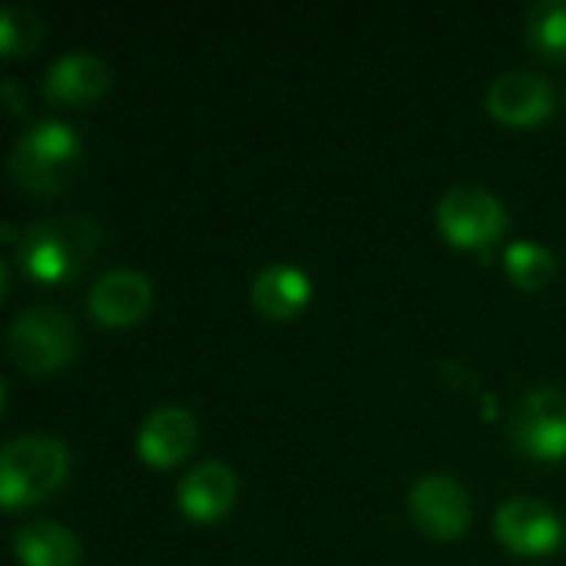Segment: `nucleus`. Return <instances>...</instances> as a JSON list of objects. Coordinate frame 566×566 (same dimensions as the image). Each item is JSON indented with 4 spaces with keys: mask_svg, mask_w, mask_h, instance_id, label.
<instances>
[{
    "mask_svg": "<svg viewBox=\"0 0 566 566\" xmlns=\"http://www.w3.org/2000/svg\"><path fill=\"white\" fill-rule=\"evenodd\" d=\"M99 242V226L90 216H53L20 232L17 265L36 282H70L86 269Z\"/></svg>",
    "mask_w": 566,
    "mask_h": 566,
    "instance_id": "1",
    "label": "nucleus"
},
{
    "mask_svg": "<svg viewBox=\"0 0 566 566\" xmlns=\"http://www.w3.org/2000/svg\"><path fill=\"white\" fill-rule=\"evenodd\" d=\"M70 471V451L46 434H23L3 448L0 458V504L3 511L33 507L50 497Z\"/></svg>",
    "mask_w": 566,
    "mask_h": 566,
    "instance_id": "2",
    "label": "nucleus"
},
{
    "mask_svg": "<svg viewBox=\"0 0 566 566\" xmlns=\"http://www.w3.org/2000/svg\"><path fill=\"white\" fill-rule=\"evenodd\" d=\"M80 163V139L60 119L33 123L10 153V176L20 189L33 196L60 192Z\"/></svg>",
    "mask_w": 566,
    "mask_h": 566,
    "instance_id": "3",
    "label": "nucleus"
},
{
    "mask_svg": "<svg viewBox=\"0 0 566 566\" xmlns=\"http://www.w3.org/2000/svg\"><path fill=\"white\" fill-rule=\"evenodd\" d=\"M10 361L27 375H53L76 355V328L63 308L36 305L13 318L7 332Z\"/></svg>",
    "mask_w": 566,
    "mask_h": 566,
    "instance_id": "4",
    "label": "nucleus"
},
{
    "mask_svg": "<svg viewBox=\"0 0 566 566\" xmlns=\"http://www.w3.org/2000/svg\"><path fill=\"white\" fill-rule=\"evenodd\" d=\"M438 226L451 245L488 249L507 229L504 202L481 186H458L438 202Z\"/></svg>",
    "mask_w": 566,
    "mask_h": 566,
    "instance_id": "5",
    "label": "nucleus"
},
{
    "mask_svg": "<svg viewBox=\"0 0 566 566\" xmlns=\"http://www.w3.org/2000/svg\"><path fill=\"white\" fill-rule=\"evenodd\" d=\"M511 438L514 444L537 461H564L566 458V391L560 388H534L511 411Z\"/></svg>",
    "mask_w": 566,
    "mask_h": 566,
    "instance_id": "6",
    "label": "nucleus"
},
{
    "mask_svg": "<svg viewBox=\"0 0 566 566\" xmlns=\"http://www.w3.org/2000/svg\"><path fill=\"white\" fill-rule=\"evenodd\" d=\"M415 524L434 541H461L471 527V494L451 474H428L408 497Z\"/></svg>",
    "mask_w": 566,
    "mask_h": 566,
    "instance_id": "7",
    "label": "nucleus"
},
{
    "mask_svg": "<svg viewBox=\"0 0 566 566\" xmlns=\"http://www.w3.org/2000/svg\"><path fill=\"white\" fill-rule=\"evenodd\" d=\"M494 534L507 551H514L521 557H544L560 544L564 524L544 501L514 497V501L497 507Z\"/></svg>",
    "mask_w": 566,
    "mask_h": 566,
    "instance_id": "8",
    "label": "nucleus"
},
{
    "mask_svg": "<svg viewBox=\"0 0 566 566\" xmlns=\"http://www.w3.org/2000/svg\"><path fill=\"white\" fill-rule=\"evenodd\" d=\"M488 109L507 126H534L554 109V86L531 70H511L488 90Z\"/></svg>",
    "mask_w": 566,
    "mask_h": 566,
    "instance_id": "9",
    "label": "nucleus"
},
{
    "mask_svg": "<svg viewBox=\"0 0 566 566\" xmlns=\"http://www.w3.org/2000/svg\"><path fill=\"white\" fill-rule=\"evenodd\" d=\"M153 302V285L136 269H113L90 289V315L106 328L136 325Z\"/></svg>",
    "mask_w": 566,
    "mask_h": 566,
    "instance_id": "10",
    "label": "nucleus"
},
{
    "mask_svg": "<svg viewBox=\"0 0 566 566\" xmlns=\"http://www.w3.org/2000/svg\"><path fill=\"white\" fill-rule=\"evenodd\" d=\"M235 494H239L235 471L222 461H202L192 471H186V478L179 481L176 501L189 521L209 524V521H219L222 514L232 511Z\"/></svg>",
    "mask_w": 566,
    "mask_h": 566,
    "instance_id": "11",
    "label": "nucleus"
},
{
    "mask_svg": "<svg viewBox=\"0 0 566 566\" xmlns=\"http://www.w3.org/2000/svg\"><path fill=\"white\" fill-rule=\"evenodd\" d=\"M196 441L199 424L186 408H159L143 421L136 434V451L153 468H172L196 451Z\"/></svg>",
    "mask_w": 566,
    "mask_h": 566,
    "instance_id": "12",
    "label": "nucleus"
},
{
    "mask_svg": "<svg viewBox=\"0 0 566 566\" xmlns=\"http://www.w3.org/2000/svg\"><path fill=\"white\" fill-rule=\"evenodd\" d=\"M109 86V70L96 53L86 50H70L60 60L50 63L46 80H43V96L53 103H70L83 106L93 103L106 93Z\"/></svg>",
    "mask_w": 566,
    "mask_h": 566,
    "instance_id": "13",
    "label": "nucleus"
},
{
    "mask_svg": "<svg viewBox=\"0 0 566 566\" xmlns=\"http://www.w3.org/2000/svg\"><path fill=\"white\" fill-rule=\"evenodd\" d=\"M308 295H312L308 275L295 265H285V262L265 265L252 282V302L272 322L295 318L305 308Z\"/></svg>",
    "mask_w": 566,
    "mask_h": 566,
    "instance_id": "14",
    "label": "nucleus"
},
{
    "mask_svg": "<svg viewBox=\"0 0 566 566\" xmlns=\"http://www.w3.org/2000/svg\"><path fill=\"white\" fill-rule=\"evenodd\" d=\"M13 554L23 566H76L80 564V541L70 527L56 521H36L17 531Z\"/></svg>",
    "mask_w": 566,
    "mask_h": 566,
    "instance_id": "15",
    "label": "nucleus"
},
{
    "mask_svg": "<svg viewBox=\"0 0 566 566\" xmlns=\"http://www.w3.org/2000/svg\"><path fill=\"white\" fill-rule=\"evenodd\" d=\"M527 43L551 60L566 56V0H541L527 10Z\"/></svg>",
    "mask_w": 566,
    "mask_h": 566,
    "instance_id": "16",
    "label": "nucleus"
},
{
    "mask_svg": "<svg viewBox=\"0 0 566 566\" xmlns=\"http://www.w3.org/2000/svg\"><path fill=\"white\" fill-rule=\"evenodd\" d=\"M504 269L514 279V285L537 292L551 285V279L557 275V255L537 242H511L504 249Z\"/></svg>",
    "mask_w": 566,
    "mask_h": 566,
    "instance_id": "17",
    "label": "nucleus"
},
{
    "mask_svg": "<svg viewBox=\"0 0 566 566\" xmlns=\"http://www.w3.org/2000/svg\"><path fill=\"white\" fill-rule=\"evenodd\" d=\"M40 36H43V23L30 7L7 3L0 10V50L7 56H23V53L36 50Z\"/></svg>",
    "mask_w": 566,
    "mask_h": 566,
    "instance_id": "18",
    "label": "nucleus"
},
{
    "mask_svg": "<svg viewBox=\"0 0 566 566\" xmlns=\"http://www.w3.org/2000/svg\"><path fill=\"white\" fill-rule=\"evenodd\" d=\"M0 93H3V99H7V106H10L13 113H23V103L17 99V86H13L10 80H3V86H0Z\"/></svg>",
    "mask_w": 566,
    "mask_h": 566,
    "instance_id": "19",
    "label": "nucleus"
},
{
    "mask_svg": "<svg viewBox=\"0 0 566 566\" xmlns=\"http://www.w3.org/2000/svg\"><path fill=\"white\" fill-rule=\"evenodd\" d=\"M7 289H10V262L3 259L0 262V298H7Z\"/></svg>",
    "mask_w": 566,
    "mask_h": 566,
    "instance_id": "20",
    "label": "nucleus"
}]
</instances>
